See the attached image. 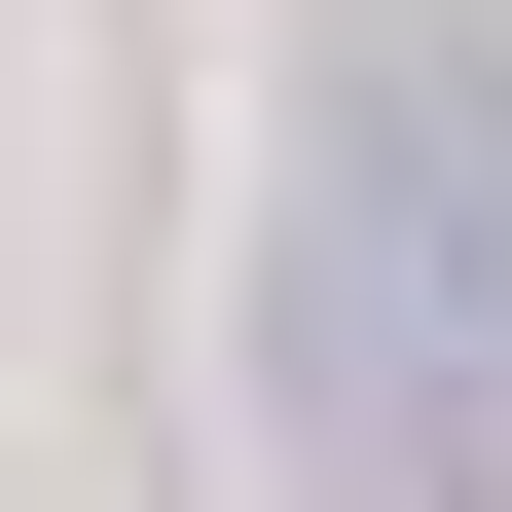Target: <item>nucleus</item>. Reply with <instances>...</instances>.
I'll return each mask as SVG.
<instances>
[{
	"instance_id": "obj_1",
	"label": "nucleus",
	"mask_w": 512,
	"mask_h": 512,
	"mask_svg": "<svg viewBox=\"0 0 512 512\" xmlns=\"http://www.w3.org/2000/svg\"><path fill=\"white\" fill-rule=\"evenodd\" d=\"M256 403H293L330 512H512V37H403V74L293 147Z\"/></svg>"
}]
</instances>
